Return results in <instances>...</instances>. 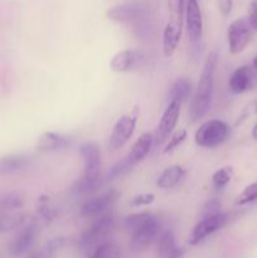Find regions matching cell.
<instances>
[{
	"mask_svg": "<svg viewBox=\"0 0 257 258\" xmlns=\"http://www.w3.org/2000/svg\"><path fill=\"white\" fill-rule=\"evenodd\" d=\"M37 212L40 218H43L47 222L53 221L57 217V209L53 206L52 202H50V198L48 196L39 197V199H38Z\"/></svg>",
	"mask_w": 257,
	"mask_h": 258,
	"instance_id": "cell-28",
	"label": "cell"
},
{
	"mask_svg": "<svg viewBox=\"0 0 257 258\" xmlns=\"http://www.w3.org/2000/svg\"><path fill=\"white\" fill-rule=\"evenodd\" d=\"M71 146V139L62 134L47 131L38 138L35 148L42 153H55V151L66 150Z\"/></svg>",
	"mask_w": 257,
	"mask_h": 258,
	"instance_id": "cell-14",
	"label": "cell"
},
{
	"mask_svg": "<svg viewBox=\"0 0 257 258\" xmlns=\"http://www.w3.org/2000/svg\"><path fill=\"white\" fill-rule=\"evenodd\" d=\"M32 163V158L24 154H10L0 158V175L24 170Z\"/></svg>",
	"mask_w": 257,
	"mask_h": 258,
	"instance_id": "cell-20",
	"label": "cell"
},
{
	"mask_svg": "<svg viewBox=\"0 0 257 258\" xmlns=\"http://www.w3.org/2000/svg\"><path fill=\"white\" fill-rule=\"evenodd\" d=\"M232 176H233L232 166H222L218 170L214 171L213 175H212V185L217 190H222L231 183Z\"/></svg>",
	"mask_w": 257,
	"mask_h": 258,
	"instance_id": "cell-27",
	"label": "cell"
},
{
	"mask_svg": "<svg viewBox=\"0 0 257 258\" xmlns=\"http://www.w3.org/2000/svg\"><path fill=\"white\" fill-rule=\"evenodd\" d=\"M24 204V198L18 191H10L0 198V207L4 211H18Z\"/></svg>",
	"mask_w": 257,
	"mask_h": 258,
	"instance_id": "cell-29",
	"label": "cell"
},
{
	"mask_svg": "<svg viewBox=\"0 0 257 258\" xmlns=\"http://www.w3.org/2000/svg\"><path fill=\"white\" fill-rule=\"evenodd\" d=\"M113 228H115V216L112 211L96 217L95 221L81 234L80 248L86 253H90L95 247L107 241Z\"/></svg>",
	"mask_w": 257,
	"mask_h": 258,
	"instance_id": "cell-4",
	"label": "cell"
},
{
	"mask_svg": "<svg viewBox=\"0 0 257 258\" xmlns=\"http://www.w3.org/2000/svg\"><path fill=\"white\" fill-rule=\"evenodd\" d=\"M218 8L221 10L222 15L227 17L231 14L232 8H233V0H218Z\"/></svg>",
	"mask_w": 257,
	"mask_h": 258,
	"instance_id": "cell-36",
	"label": "cell"
},
{
	"mask_svg": "<svg viewBox=\"0 0 257 258\" xmlns=\"http://www.w3.org/2000/svg\"><path fill=\"white\" fill-rule=\"evenodd\" d=\"M252 81H253V71H252V68L248 67V66L238 67L229 77V91L234 95H241V93L246 92L252 87Z\"/></svg>",
	"mask_w": 257,
	"mask_h": 258,
	"instance_id": "cell-19",
	"label": "cell"
},
{
	"mask_svg": "<svg viewBox=\"0 0 257 258\" xmlns=\"http://www.w3.org/2000/svg\"><path fill=\"white\" fill-rule=\"evenodd\" d=\"M133 169V166L130 165V163L127 161V159L123 158L122 160L117 161L116 164H113L110 169H108V173H107V179L108 180H113L116 178H120V176L125 175L126 173Z\"/></svg>",
	"mask_w": 257,
	"mask_h": 258,
	"instance_id": "cell-31",
	"label": "cell"
},
{
	"mask_svg": "<svg viewBox=\"0 0 257 258\" xmlns=\"http://www.w3.org/2000/svg\"><path fill=\"white\" fill-rule=\"evenodd\" d=\"M154 145H155V139H154L153 134L145 133L141 136H139V139L135 141V144L131 146L130 153L126 156V159H127V161L130 163V165L134 168L136 164L143 161L144 159L149 155V153H150Z\"/></svg>",
	"mask_w": 257,
	"mask_h": 258,
	"instance_id": "cell-17",
	"label": "cell"
},
{
	"mask_svg": "<svg viewBox=\"0 0 257 258\" xmlns=\"http://www.w3.org/2000/svg\"><path fill=\"white\" fill-rule=\"evenodd\" d=\"M156 252L159 258H181L184 254V249L178 246L175 234L171 229H166L159 236Z\"/></svg>",
	"mask_w": 257,
	"mask_h": 258,
	"instance_id": "cell-18",
	"label": "cell"
},
{
	"mask_svg": "<svg viewBox=\"0 0 257 258\" xmlns=\"http://www.w3.org/2000/svg\"><path fill=\"white\" fill-rule=\"evenodd\" d=\"M143 60L144 54L140 50L123 49L111 58L110 68L116 73H126L140 66Z\"/></svg>",
	"mask_w": 257,
	"mask_h": 258,
	"instance_id": "cell-13",
	"label": "cell"
},
{
	"mask_svg": "<svg viewBox=\"0 0 257 258\" xmlns=\"http://www.w3.org/2000/svg\"><path fill=\"white\" fill-rule=\"evenodd\" d=\"M184 23L188 39L191 43H198L203 37V17L198 0H186Z\"/></svg>",
	"mask_w": 257,
	"mask_h": 258,
	"instance_id": "cell-11",
	"label": "cell"
},
{
	"mask_svg": "<svg viewBox=\"0 0 257 258\" xmlns=\"http://www.w3.org/2000/svg\"><path fill=\"white\" fill-rule=\"evenodd\" d=\"M227 222H228V214L223 213V212H219V213L213 214V216L202 217L201 221L191 229L190 234H189L188 243L190 246H197L206 238H208L209 236L223 228Z\"/></svg>",
	"mask_w": 257,
	"mask_h": 258,
	"instance_id": "cell-7",
	"label": "cell"
},
{
	"mask_svg": "<svg viewBox=\"0 0 257 258\" xmlns=\"http://www.w3.org/2000/svg\"><path fill=\"white\" fill-rule=\"evenodd\" d=\"M229 134H231V128L228 123L218 118H212L199 126L194 135V140L197 145L201 148L214 149L226 143Z\"/></svg>",
	"mask_w": 257,
	"mask_h": 258,
	"instance_id": "cell-5",
	"label": "cell"
},
{
	"mask_svg": "<svg viewBox=\"0 0 257 258\" xmlns=\"http://www.w3.org/2000/svg\"><path fill=\"white\" fill-rule=\"evenodd\" d=\"M27 223V214L18 211H4L0 213V233L14 231Z\"/></svg>",
	"mask_w": 257,
	"mask_h": 258,
	"instance_id": "cell-23",
	"label": "cell"
},
{
	"mask_svg": "<svg viewBox=\"0 0 257 258\" xmlns=\"http://www.w3.org/2000/svg\"><path fill=\"white\" fill-rule=\"evenodd\" d=\"M118 198V193L113 189L105 191V193L91 196L86 199L81 206V214L87 218H96L107 212L112 211L116 201Z\"/></svg>",
	"mask_w": 257,
	"mask_h": 258,
	"instance_id": "cell-8",
	"label": "cell"
},
{
	"mask_svg": "<svg viewBox=\"0 0 257 258\" xmlns=\"http://www.w3.org/2000/svg\"><path fill=\"white\" fill-rule=\"evenodd\" d=\"M88 254H90V258H122L121 249L110 239L98 244Z\"/></svg>",
	"mask_w": 257,
	"mask_h": 258,
	"instance_id": "cell-25",
	"label": "cell"
},
{
	"mask_svg": "<svg viewBox=\"0 0 257 258\" xmlns=\"http://www.w3.org/2000/svg\"><path fill=\"white\" fill-rule=\"evenodd\" d=\"M254 201H257V181L249 184L242 190V193L237 198L236 204L237 206H244V204L252 203Z\"/></svg>",
	"mask_w": 257,
	"mask_h": 258,
	"instance_id": "cell-32",
	"label": "cell"
},
{
	"mask_svg": "<svg viewBox=\"0 0 257 258\" xmlns=\"http://www.w3.org/2000/svg\"><path fill=\"white\" fill-rule=\"evenodd\" d=\"M180 102L169 101L168 107L165 108V111L161 115L160 121L158 123V127H156L155 136H154L156 146L165 144L168 141V139L170 138L171 134L174 133V130L176 127V123H178L179 116H180Z\"/></svg>",
	"mask_w": 257,
	"mask_h": 258,
	"instance_id": "cell-10",
	"label": "cell"
},
{
	"mask_svg": "<svg viewBox=\"0 0 257 258\" xmlns=\"http://www.w3.org/2000/svg\"><path fill=\"white\" fill-rule=\"evenodd\" d=\"M252 27L247 18H238L229 24L227 38H228V49L232 54L243 52L248 45L252 37Z\"/></svg>",
	"mask_w": 257,
	"mask_h": 258,
	"instance_id": "cell-9",
	"label": "cell"
},
{
	"mask_svg": "<svg viewBox=\"0 0 257 258\" xmlns=\"http://www.w3.org/2000/svg\"><path fill=\"white\" fill-rule=\"evenodd\" d=\"M247 19H248L252 29L257 30V0H252L251 4H249L248 17H247Z\"/></svg>",
	"mask_w": 257,
	"mask_h": 258,
	"instance_id": "cell-35",
	"label": "cell"
},
{
	"mask_svg": "<svg viewBox=\"0 0 257 258\" xmlns=\"http://www.w3.org/2000/svg\"><path fill=\"white\" fill-rule=\"evenodd\" d=\"M184 176H185V169L183 166L171 165L158 176L156 185L163 190H169V189L175 188L183 180Z\"/></svg>",
	"mask_w": 257,
	"mask_h": 258,
	"instance_id": "cell-22",
	"label": "cell"
},
{
	"mask_svg": "<svg viewBox=\"0 0 257 258\" xmlns=\"http://www.w3.org/2000/svg\"><path fill=\"white\" fill-rule=\"evenodd\" d=\"M191 95V82L185 77H180L173 83L169 92V101H176L183 105Z\"/></svg>",
	"mask_w": 257,
	"mask_h": 258,
	"instance_id": "cell-24",
	"label": "cell"
},
{
	"mask_svg": "<svg viewBox=\"0 0 257 258\" xmlns=\"http://www.w3.org/2000/svg\"><path fill=\"white\" fill-rule=\"evenodd\" d=\"M217 64H218V55L216 52L209 53L202 68L199 82L197 90L191 98L190 107H189V117L191 122H197L203 116L207 115L212 106L214 92V76H216Z\"/></svg>",
	"mask_w": 257,
	"mask_h": 258,
	"instance_id": "cell-1",
	"label": "cell"
},
{
	"mask_svg": "<svg viewBox=\"0 0 257 258\" xmlns=\"http://www.w3.org/2000/svg\"><path fill=\"white\" fill-rule=\"evenodd\" d=\"M139 108L135 107L130 113L121 116L113 125L112 131L108 138V149L111 151H117L122 149L128 143L135 133L138 123Z\"/></svg>",
	"mask_w": 257,
	"mask_h": 258,
	"instance_id": "cell-6",
	"label": "cell"
},
{
	"mask_svg": "<svg viewBox=\"0 0 257 258\" xmlns=\"http://www.w3.org/2000/svg\"><path fill=\"white\" fill-rule=\"evenodd\" d=\"M252 138L257 139V123L253 126V128H252Z\"/></svg>",
	"mask_w": 257,
	"mask_h": 258,
	"instance_id": "cell-37",
	"label": "cell"
},
{
	"mask_svg": "<svg viewBox=\"0 0 257 258\" xmlns=\"http://www.w3.org/2000/svg\"><path fill=\"white\" fill-rule=\"evenodd\" d=\"M102 185V175L98 174L83 173L77 180L73 183L71 193L75 197H90L98 190Z\"/></svg>",
	"mask_w": 257,
	"mask_h": 258,
	"instance_id": "cell-15",
	"label": "cell"
},
{
	"mask_svg": "<svg viewBox=\"0 0 257 258\" xmlns=\"http://www.w3.org/2000/svg\"><path fill=\"white\" fill-rule=\"evenodd\" d=\"M221 211V203H219L217 199H212L209 201L208 203L204 206L203 212H202V217H207V216H213V214L219 213Z\"/></svg>",
	"mask_w": 257,
	"mask_h": 258,
	"instance_id": "cell-34",
	"label": "cell"
},
{
	"mask_svg": "<svg viewBox=\"0 0 257 258\" xmlns=\"http://www.w3.org/2000/svg\"><path fill=\"white\" fill-rule=\"evenodd\" d=\"M253 68L257 71V55L254 57V59H253Z\"/></svg>",
	"mask_w": 257,
	"mask_h": 258,
	"instance_id": "cell-38",
	"label": "cell"
},
{
	"mask_svg": "<svg viewBox=\"0 0 257 258\" xmlns=\"http://www.w3.org/2000/svg\"><path fill=\"white\" fill-rule=\"evenodd\" d=\"M38 228L34 222L25 223L24 226L20 227V231L18 232L17 236L13 238V241L9 244V252L12 256H22L27 253L34 244L37 239Z\"/></svg>",
	"mask_w": 257,
	"mask_h": 258,
	"instance_id": "cell-12",
	"label": "cell"
},
{
	"mask_svg": "<svg viewBox=\"0 0 257 258\" xmlns=\"http://www.w3.org/2000/svg\"><path fill=\"white\" fill-rule=\"evenodd\" d=\"M186 130L185 128H179V130L174 131L173 134L170 135V138L168 139V141L165 143V146L163 149V153L164 154H168L170 151L175 150L179 145L184 143V140L186 139Z\"/></svg>",
	"mask_w": 257,
	"mask_h": 258,
	"instance_id": "cell-30",
	"label": "cell"
},
{
	"mask_svg": "<svg viewBox=\"0 0 257 258\" xmlns=\"http://www.w3.org/2000/svg\"><path fill=\"white\" fill-rule=\"evenodd\" d=\"M108 19L118 24H133L139 18V8L133 4H121L112 7L107 12Z\"/></svg>",
	"mask_w": 257,
	"mask_h": 258,
	"instance_id": "cell-21",
	"label": "cell"
},
{
	"mask_svg": "<svg viewBox=\"0 0 257 258\" xmlns=\"http://www.w3.org/2000/svg\"><path fill=\"white\" fill-rule=\"evenodd\" d=\"M169 20L163 32V53L170 57L178 48L185 15V0H168Z\"/></svg>",
	"mask_w": 257,
	"mask_h": 258,
	"instance_id": "cell-3",
	"label": "cell"
},
{
	"mask_svg": "<svg viewBox=\"0 0 257 258\" xmlns=\"http://www.w3.org/2000/svg\"><path fill=\"white\" fill-rule=\"evenodd\" d=\"M80 154L83 161V173H101V151L96 144L85 143L80 146Z\"/></svg>",
	"mask_w": 257,
	"mask_h": 258,
	"instance_id": "cell-16",
	"label": "cell"
},
{
	"mask_svg": "<svg viewBox=\"0 0 257 258\" xmlns=\"http://www.w3.org/2000/svg\"><path fill=\"white\" fill-rule=\"evenodd\" d=\"M123 227L130 233V251L140 254L159 236V221L153 213H133L123 219Z\"/></svg>",
	"mask_w": 257,
	"mask_h": 258,
	"instance_id": "cell-2",
	"label": "cell"
},
{
	"mask_svg": "<svg viewBox=\"0 0 257 258\" xmlns=\"http://www.w3.org/2000/svg\"><path fill=\"white\" fill-rule=\"evenodd\" d=\"M155 201V196L153 193H141L139 196H135L131 199V207L135 208H140V207H148L154 203Z\"/></svg>",
	"mask_w": 257,
	"mask_h": 258,
	"instance_id": "cell-33",
	"label": "cell"
},
{
	"mask_svg": "<svg viewBox=\"0 0 257 258\" xmlns=\"http://www.w3.org/2000/svg\"><path fill=\"white\" fill-rule=\"evenodd\" d=\"M65 238L62 237H57V238H53L45 244L43 248H40L39 251L34 252L33 254H30L27 258H55L58 252L63 248L65 246Z\"/></svg>",
	"mask_w": 257,
	"mask_h": 258,
	"instance_id": "cell-26",
	"label": "cell"
}]
</instances>
